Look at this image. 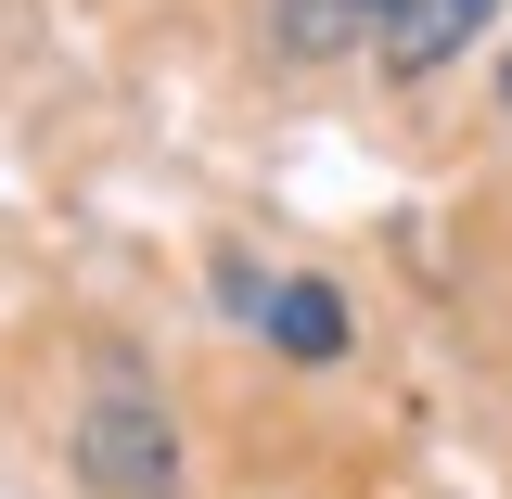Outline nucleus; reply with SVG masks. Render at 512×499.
Instances as JSON below:
<instances>
[{
    "label": "nucleus",
    "instance_id": "39448f33",
    "mask_svg": "<svg viewBox=\"0 0 512 499\" xmlns=\"http://www.w3.org/2000/svg\"><path fill=\"white\" fill-rule=\"evenodd\" d=\"M500 116H512V52H500Z\"/></svg>",
    "mask_w": 512,
    "mask_h": 499
},
{
    "label": "nucleus",
    "instance_id": "20e7f679",
    "mask_svg": "<svg viewBox=\"0 0 512 499\" xmlns=\"http://www.w3.org/2000/svg\"><path fill=\"white\" fill-rule=\"evenodd\" d=\"M282 39H295V52H346V39H384V0H282Z\"/></svg>",
    "mask_w": 512,
    "mask_h": 499
},
{
    "label": "nucleus",
    "instance_id": "f257e3e1",
    "mask_svg": "<svg viewBox=\"0 0 512 499\" xmlns=\"http://www.w3.org/2000/svg\"><path fill=\"white\" fill-rule=\"evenodd\" d=\"M77 461H90V487H103V499H167V474H180V448H167V410L141 397V372H103V384H90V423H77Z\"/></svg>",
    "mask_w": 512,
    "mask_h": 499
},
{
    "label": "nucleus",
    "instance_id": "7ed1b4c3",
    "mask_svg": "<svg viewBox=\"0 0 512 499\" xmlns=\"http://www.w3.org/2000/svg\"><path fill=\"white\" fill-rule=\"evenodd\" d=\"M269 333H282V359H333V346H346V308H333L320 282H282V295H269Z\"/></svg>",
    "mask_w": 512,
    "mask_h": 499
},
{
    "label": "nucleus",
    "instance_id": "f03ea898",
    "mask_svg": "<svg viewBox=\"0 0 512 499\" xmlns=\"http://www.w3.org/2000/svg\"><path fill=\"white\" fill-rule=\"evenodd\" d=\"M500 26V0H384V64L397 77H436L461 39H487Z\"/></svg>",
    "mask_w": 512,
    "mask_h": 499
}]
</instances>
